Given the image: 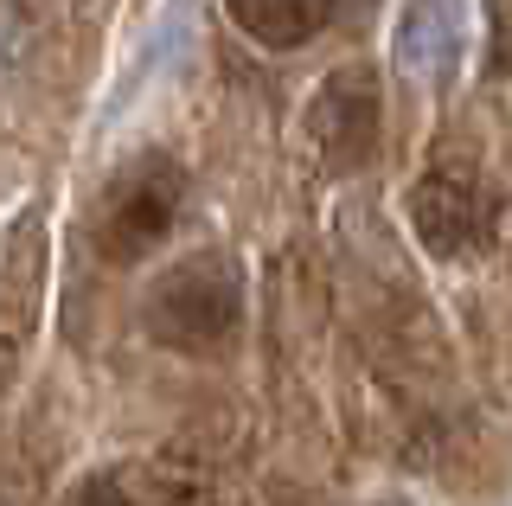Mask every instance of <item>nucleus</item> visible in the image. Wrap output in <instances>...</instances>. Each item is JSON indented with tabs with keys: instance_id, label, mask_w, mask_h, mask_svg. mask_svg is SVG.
<instances>
[{
	"instance_id": "9",
	"label": "nucleus",
	"mask_w": 512,
	"mask_h": 506,
	"mask_svg": "<svg viewBox=\"0 0 512 506\" xmlns=\"http://www.w3.org/2000/svg\"><path fill=\"white\" fill-rule=\"evenodd\" d=\"M84 506H128V500H122L109 481H90V487H84Z\"/></svg>"
},
{
	"instance_id": "2",
	"label": "nucleus",
	"mask_w": 512,
	"mask_h": 506,
	"mask_svg": "<svg viewBox=\"0 0 512 506\" xmlns=\"http://www.w3.org/2000/svg\"><path fill=\"white\" fill-rule=\"evenodd\" d=\"M186 199V173L167 161V154H141L128 161L103 193V212H96V244H103L109 263H141L148 250L167 237V225L180 218Z\"/></svg>"
},
{
	"instance_id": "8",
	"label": "nucleus",
	"mask_w": 512,
	"mask_h": 506,
	"mask_svg": "<svg viewBox=\"0 0 512 506\" xmlns=\"http://www.w3.org/2000/svg\"><path fill=\"white\" fill-rule=\"evenodd\" d=\"M493 58L512 71V0H493Z\"/></svg>"
},
{
	"instance_id": "4",
	"label": "nucleus",
	"mask_w": 512,
	"mask_h": 506,
	"mask_svg": "<svg viewBox=\"0 0 512 506\" xmlns=\"http://www.w3.org/2000/svg\"><path fill=\"white\" fill-rule=\"evenodd\" d=\"M378 116H384L378 77L365 71V65L333 71L327 84L314 90V103H308V141H314V154L333 173H359L378 154V129H384Z\"/></svg>"
},
{
	"instance_id": "7",
	"label": "nucleus",
	"mask_w": 512,
	"mask_h": 506,
	"mask_svg": "<svg viewBox=\"0 0 512 506\" xmlns=\"http://www.w3.org/2000/svg\"><path fill=\"white\" fill-rule=\"evenodd\" d=\"M224 13H231L237 33H250L256 45L295 52V45H308L320 26L333 20V0H224Z\"/></svg>"
},
{
	"instance_id": "5",
	"label": "nucleus",
	"mask_w": 512,
	"mask_h": 506,
	"mask_svg": "<svg viewBox=\"0 0 512 506\" xmlns=\"http://www.w3.org/2000/svg\"><path fill=\"white\" fill-rule=\"evenodd\" d=\"M410 231L423 237L429 257L442 263H461L474 257V250H487L493 237V199L487 186L468 180V173H423V180L410 186Z\"/></svg>"
},
{
	"instance_id": "3",
	"label": "nucleus",
	"mask_w": 512,
	"mask_h": 506,
	"mask_svg": "<svg viewBox=\"0 0 512 506\" xmlns=\"http://www.w3.org/2000/svg\"><path fill=\"white\" fill-rule=\"evenodd\" d=\"M39 302H45V212L26 205L0 231V391L13 385V372L32 353Z\"/></svg>"
},
{
	"instance_id": "1",
	"label": "nucleus",
	"mask_w": 512,
	"mask_h": 506,
	"mask_svg": "<svg viewBox=\"0 0 512 506\" xmlns=\"http://www.w3.org/2000/svg\"><path fill=\"white\" fill-rule=\"evenodd\" d=\"M237 314H244V282L224 257H186L154 276L148 289V334L173 353H212L231 340Z\"/></svg>"
},
{
	"instance_id": "6",
	"label": "nucleus",
	"mask_w": 512,
	"mask_h": 506,
	"mask_svg": "<svg viewBox=\"0 0 512 506\" xmlns=\"http://www.w3.org/2000/svg\"><path fill=\"white\" fill-rule=\"evenodd\" d=\"M461 52V0H410L397 13L391 33V58L410 77H442Z\"/></svg>"
}]
</instances>
